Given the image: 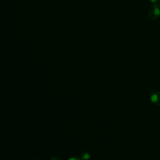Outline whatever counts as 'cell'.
<instances>
[{
  "mask_svg": "<svg viewBox=\"0 0 160 160\" xmlns=\"http://www.w3.org/2000/svg\"><path fill=\"white\" fill-rule=\"evenodd\" d=\"M149 1H150L151 2H152V4H156V3H157L158 0H149Z\"/></svg>",
  "mask_w": 160,
  "mask_h": 160,
  "instance_id": "obj_6",
  "label": "cell"
},
{
  "mask_svg": "<svg viewBox=\"0 0 160 160\" xmlns=\"http://www.w3.org/2000/svg\"><path fill=\"white\" fill-rule=\"evenodd\" d=\"M150 100L155 105L160 106V92H153L150 96Z\"/></svg>",
  "mask_w": 160,
  "mask_h": 160,
  "instance_id": "obj_2",
  "label": "cell"
},
{
  "mask_svg": "<svg viewBox=\"0 0 160 160\" xmlns=\"http://www.w3.org/2000/svg\"><path fill=\"white\" fill-rule=\"evenodd\" d=\"M157 4H159V5H160V0H158Z\"/></svg>",
  "mask_w": 160,
  "mask_h": 160,
  "instance_id": "obj_7",
  "label": "cell"
},
{
  "mask_svg": "<svg viewBox=\"0 0 160 160\" xmlns=\"http://www.w3.org/2000/svg\"><path fill=\"white\" fill-rule=\"evenodd\" d=\"M49 160H61V159L58 157H52L50 158Z\"/></svg>",
  "mask_w": 160,
  "mask_h": 160,
  "instance_id": "obj_5",
  "label": "cell"
},
{
  "mask_svg": "<svg viewBox=\"0 0 160 160\" xmlns=\"http://www.w3.org/2000/svg\"><path fill=\"white\" fill-rule=\"evenodd\" d=\"M36 160H39V159H36Z\"/></svg>",
  "mask_w": 160,
  "mask_h": 160,
  "instance_id": "obj_8",
  "label": "cell"
},
{
  "mask_svg": "<svg viewBox=\"0 0 160 160\" xmlns=\"http://www.w3.org/2000/svg\"><path fill=\"white\" fill-rule=\"evenodd\" d=\"M90 158V154L89 152H83L81 154V159L83 160H87Z\"/></svg>",
  "mask_w": 160,
  "mask_h": 160,
  "instance_id": "obj_3",
  "label": "cell"
},
{
  "mask_svg": "<svg viewBox=\"0 0 160 160\" xmlns=\"http://www.w3.org/2000/svg\"><path fill=\"white\" fill-rule=\"evenodd\" d=\"M149 17L151 19H156L160 16V5L156 3L151 6L148 11Z\"/></svg>",
  "mask_w": 160,
  "mask_h": 160,
  "instance_id": "obj_1",
  "label": "cell"
},
{
  "mask_svg": "<svg viewBox=\"0 0 160 160\" xmlns=\"http://www.w3.org/2000/svg\"><path fill=\"white\" fill-rule=\"evenodd\" d=\"M68 160H82V159H81V158H78V157H75V156H74V157L70 158Z\"/></svg>",
  "mask_w": 160,
  "mask_h": 160,
  "instance_id": "obj_4",
  "label": "cell"
}]
</instances>
